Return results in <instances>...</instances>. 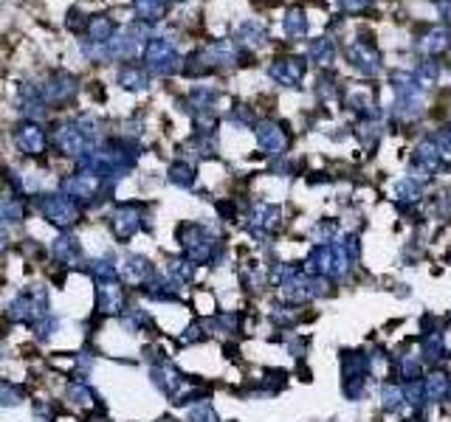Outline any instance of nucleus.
Segmentation results:
<instances>
[{
  "mask_svg": "<svg viewBox=\"0 0 451 422\" xmlns=\"http://www.w3.org/2000/svg\"><path fill=\"white\" fill-rule=\"evenodd\" d=\"M48 313H51V293L40 282L25 285L17 296H12L6 301V307H3L6 321L9 324H20V326H34Z\"/></svg>",
  "mask_w": 451,
  "mask_h": 422,
  "instance_id": "f257e3e1",
  "label": "nucleus"
},
{
  "mask_svg": "<svg viewBox=\"0 0 451 422\" xmlns=\"http://www.w3.org/2000/svg\"><path fill=\"white\" fill-rule=\"evenodd\" d=\"M110 189H113V184H107V180H102L99 175L85 172V169H79L74 175H65L63 184H59V192H63L68 200L79 203L82 208L102 200V195H110Z\"/></svg>",
  "mask_w": 451,
  "mask_h": 422,
  "instance_id": "f03ea898",
  "label": "nucleus"
},
{
  "mask_svg": "<svg viewBox=\"0 0 451 422\" xmlns=\"http://www.w3.org/2000/svg\"><path fill=\"white\" fill-rule=\"evenodd\" d=\"M178 243L184 248V256L189 262L206 265L212 262L218 254V236L200 223H184L178 225Z\"/></svg>",
  "mask_w": 451,
  "mask_h": 422,
  "instance_id": "7ed1b4c3",
  "label": "nucleus"
},
{
  "mask_svg": "<svg viewBox=\"0 0 451 422\" xmlns=\"http://www.w3.org/2000/svg\"><path fill=\"white\" fill-rule=\"evenodd\" d=\"M34 206L40 211V217L48 225L59 228V231H68V228H74L82 220V206L68 200L63 192H59V195H37Z\"/></svg>",
  "mask_w": 451,
  "mask_h": 422,
  "instance_id": "20e7f679",
  "label": "nucleus"
},
{
  "mask_svg": "<svg viewBox=\"0 0 451 422\" xmlns=\"http://www.w3.org/2000/svg\"><path fill=\"white\" fill-rule=\"evenodd\" d=\"M144 68L156 76H172L180 68V56L175 51V43L167 37H149L144 43Z\"/></svg>",
  "mask_w": 451,
  "mask_h": 422,
  "instance_id": "39448f33",
  "label": "nucleus"
},
{
  "mask_svg": "<svg viewBox=\"0 0 451 422\" xmlns=\"http://www.w3.org/2000/svg\"><path fill=\"white\" fill-rule=\"evenodd\" d=\"M147 228V217H144V206L130 200V203H118L110 214V231L116 236V243H130V239Z\"/></svg>",
  "mask_w": 451,
  "mask_h": 422,
  "instance_id": "423d86ee",
  "label": "nucleus"
},
{
  "mask_svg": "<svg viewBox=\"0 0 451 422\" xmlns=\"http://www.w3.org/2000/svg\"><path fill=\"white\" fill-rule=\"evenodd\" d=\"M51 141H54V146H56V153L71 155V158H79L82 153H87V149L94 146V144H90V138H87V133L82 130L79 118H76V122H63V124H56Z\"/></svg>",
  "mask_w": 451,
  "mask_h": 422,
  "instance_id": "0eeeda50",
  "label": "nucleus"
},
{
  "mask_svg": "<svg viewBox=\"0 0 451 422\" xmlns=\"http://www.w3.org/2000/svg\"><path fill=\"white\" fill-rule=\"evenodd\" d=\"M76 90H79L76 76L68 74V71H54L45 79V85H40V93H43V99H45L48 107H65V104H71L74 96H76Z\"/></svg>",
  "mask_w": 451,
  "mask_h": 422,
  "instance_id": "6e6552de",
  "label": "nucleus"
},
{
  "mask_svg": "<svg viewBox=\"0 0 451 422\" xmlns=\"http://www.w3.org/2000/svg\"><path fill=\"white\" fill-rule=\"evenodd\" d=\"M14 144L23 155L28 158H43L45 155V149H48V135L43 130V124L32 122V118H23V122L14 127Z\"/></svg>",
  "mask_w": 451,
  "mask_h": 422,
  "instance_id": "1a4fd4ad",
  "label": "nucleus"
},
{
  "mask_svg": "<svg viewBox=\"0 0 451 422\" xmlns=\"http://www.w3.org/2000/svg\"><path fill=\"white\" fill-rule=\"evenodd\" d=\"M127 287L122 282L96 285V315L99 318H118L127 310Z\"/></svg>",
  "mask_w": 451,
  "mask_h": 422,
  "instance_id": "9d476101",
  "label": "nucleus"
},
{
  "mask_svg": "<svg viewBox=\"0 0 451 422\" xmlns=\"http://www.w3.org/2000/svg\"><path fill=\"white\" fill-rule=\"evenodd\" d=\"M48 254H51V259H54L56 265H65L68 270L85 267V248H82V243H79V236L71 234V231H63V234H59L54 243H51Z\"/></svg>",
  "mask_w": 451,
  "mask_h": 422,
  "instance_id": "9b49d317",
  "label": "nucleus"
},
{
  "mask_svg": "<svg viewBox=\"0 0 451 422\" xmlns=\"http://www.w3.org/2000/svg\"><path fill=\"white\" fill-rule=\"evenodd\" d=\"M118 276H122V285L125 287H133V290H141L149 279L156 276V267L144 254H127L118 265Z\"/></svg>",
  "mask_w": 451,
  "mask_h": 422,
  "instance_id": "f8f14e48",
  "label": "nucleus"
},
{
  "mask_svg": "<svg viewBox=\"0 0 451 422\" xmlns=\"http://www.w3.org/2000/svg\"><path fill=\"white\" fill-rule=\"evenodd\" d=\"M149 380H153V386L161 391L164 397L175 400L180 395V388H184V372H180L172 360H158V364L149 369Z\"/></svg>",
  "mask_w": 451,
  "mask_h": 422,
  "instance_id": "ddd939ff",
  "label": "nucleus"
},
{
  "mask_svg": "<svg viewBox=\"0 0 451 422\" xmlns=\"http://www.w3.org/2000/svg\"><path fill=\"white\" fill-rule=\"evenodd\" d=\"M347 56H350V65L355 71H361L364 76H375L381 74V54L375 51V45L364 43V40H358L347 48Z\"/></svg>",
  "mask_w": 451,
  "mask_h": 422,
  "instance_id": "4468645a",
  "label": "nucleus"
},
{
  "mask_svg": "<svg viewBox=\"0 0 451 422\" xmlns=\"http://www.w3.org/2000/svg\"><path fill=\"white\" fill-rule=\"evenodd\" d=\"M65 400L68 403H74L76 408H90V411H105V403H102V397L96 395V388L90 386L87 380H76V377H71L68 380V386H65Z\"/></svg>",
  "mask_w": 451,
  "mask_h": 422,
  "instance_id": "2eb2a0df",
  "label": "nucleus"
},
{
  "mask_svg": "<svg viewBox=\"0 0 451 422\" xmlns=\"http://www.w3.org/2000/svg\"><path fill=\"white\" fill-rule=\"evenodd\" d=\"M271 79L285 85V87H296L305 76V63L302 59H293V56H285V59H277V63H271L268 68Z\"/></svg>",
  "mask_w": 451,
  "mask_h": 422,
  "instance_id": "dca6fc26",
  "label": "nucleus"
},
{
  "mask_svg": "<svg viewBox=\"0 0 451 422\" xmlns=\"http://www.w3.org/2000/svg\"><path fill=\"white\" fill-rule=\"evenodd\" d=\"M17 104H20V113H23L25 118H32V122L43 118L45 110H48V104H45V99H43V93H40V87L32 85V82L20 85V90H17Z\"/></svg>",
  "mask_w": 451,
  "mask_h": 422,
  "instance_id": "f3484780",
  "label": "nucleus"
},
{
  "mask_svg": "<svg viewBox=\"0 0 451 422\" xmlns=\"http://www.w3.org/2000/svg\"><path fill=\"white\" fill-rule=\"evenodd\" d=\"M257 141L265 155H282L288 146V135L277 122H262L257 127Z\"/></svg>",
  "mask_w": 451,
  "mask_h": 422,
  "instance_id": "a211bd4d",
  "label": "nucleus"
},
{
  "mask_svg": "<svg viewBox=\"0 0 451 422\" xmlns=\"http://www.w3.org/2000/svg\"><path fill=\"white\" fill-rule=\"evenodd\" d=\"M85 274L94 279L96 285H110V282H122V276H118V262L105 254V256H96V259H90L85 265Z\"/></svg>",
  "mask_w": 451,
  "mask_h": 422,
  "instance_id": "6ab92c4d",
  "label": "nucleus"
},
{
  "mask_svg": "<svg viewBox=\"0 0 451 422\" xmlns=\"http://www.w3.org/2000/svg\"><path fill=\"white\" fill-rule=\"evenodd\" d=\"M116 82H118V87H125V90H133V93H138V90H147V85H149V71H147L144 65H133V63H127V65L118 68Z\"/></svg>",
  "mask_w": 451,
  "mask_h": 422,
  "instance_id": "aec40b11",
  "label": "nucleus"
},
{
  "mask_svg": "<svg viewBox=\"0 0 451 422\" xmlns=\"http://www.w3.org/2000/svg\"><path fill=\"white\" fill-rule=\"evenodd\" d=\"M268 40V32H265V25L260 20H246V23H240L237 28V45L240 48H262Z\"/></svg>",
  "mask_w": 451,
  "mask_h": 422,
  "instance_id": "412c9836",
  "label": "nucleus"
},
{
  "mask_svg": "<svg viewBox=\"0 0 451 422\" xmlns=\"http://www.w3.org/2000/svg\"><path fill=\"white\" fill-rule=\"evenodd\" d=\"M118 321H122V326L133 335L136 333H156V321L144 307H127L122 315H118Z\"/></svg>",
  "mask_w": 451,
  "mask_h": 422,
  "instance_id": "4be33fe9",
  "label": "nucleus"
},
{
  "mask_svg": "<svg viewBox=\"0 0 451 422\" xmlns=\"http://www.w3.org/2000/svg\"><path fill=\"white\" fill-rule=\"evenodd\" d=\"M277 225H280V208L271 206V203H260L251 214V231L265 234V231H274Z\"/></svg>",
  "mask_w": 451,
  "mask_h": 422,
  "instance_id": "5701e85b",
  "label": "nucleus"
},
{
  "mask_svg": "<svg viewBox=\"0 0 451 422\" xmlns=\"http://www.w3.org/2000/svg\"><path fill=\"white\" fill-rule=\"evenodd\" d=\"M28 400V388L17 380H9V377H0V406L3 408H17Z\"/></svg>",
  "mask_w": 451,
  "mask_h": 422,
  "instance_id": "b1692460",
  "label": "nucleus"
},
{
  "mask_svg": "<svg viewBox=\"0 0 451 422\" xmlns=\"http://www.w3.org/2000/svg\"><path fill=\"white\" fill-rule=\"evenodd\" d=\"M25 223V203L20 197H3L0 200V228H12V225H20Z\"/></svg>",
  "mask_w": 451,
  "mask_h": 422,
  "instance_id": "393cba45",
  "label": "nucleus"
},
{
  "mask_svg": "<svg viewBox=\"0 0 451 422\" xmlns=\"http://www.w3.org/2000/svg\"><path fill=\"white\" fill-rule=\"evenodd\" d=\"M206 56L212 59V65H234L240 59V51H237V43L234 40H218L206 48Z\"/></svg>",
  "mask_w": 451,
  "mask_h": 422,
  "instance_id": "a878e982",
  "label": "nucleus"
},
{
  "mask_svg": "<svg viewBox=\"0 0 451 422\" xmlns=\"http://www.w3.org/2000/svg\"><path fill=\"white\" fill-rule=\"evenodd\" d=\"M87 34H90V43H94V45H105V43H110V40L116 37V23H113L107 14L90 17Z\"/></svg>",
  "mask_w": 451,
  "mask_h": 422,
  "instance_id": "bb28decb",
  "label": "nucleus"
},
{
  "mask_svg": "<svg viewBox=\"0 0 451 422\" xmlns=\"http://www.w3.org/2000/svg\"><path fill=\"white\" fill-rule=\"evenodd\" d=\"M167 180H169L172 186H178V189H192L195 180H198V175H195V166H192V164H187V161H172L169 169H167Z\"/></svg>",
  "mask_w": 451,
  "mask_h": 422,
  "instance_id": "cd10ccee",
  "label": "nucleus"
},
{
  "mask_svg": "<svg viewBox=\"0 0 451 422\" xmlns=\"http://www.w3.org/2000/svg\"><path fill=\"white\" fill-rule=\"evenodd\" d=\"M167 276L175 285H189L195 279V265L187 256H169L167 259Z\"/></svg>",
  "mask_w": 451,
  "mask_h": 422,
  "instance_id": "c85d7f7f",
  "label": "nucleus"
},
{
  "mask_svg": "<svg viewBox=\"0 0 451 422\" xmlns=\"http://www.w3.org/2000/svg\"><path fill=\"white\" fill-rule=\"evenodd\" d=\"M448 45H451V32H448V28H443V25H440V28H432V32L423 37V43H420L423 54H429V56L445 54Z\"/></svg>",
  "mask_w": 451,
  "mask_h": 422,
  "instance_id": "c756f323",
  "label": "nucleus"
},
{
  "mask_svg": "<svg viewBox=\"0 0 451 422\" xmlns=\"http://www.w3.org/2000/svg\"><path fill=\"white\" fill-rule=\"evenodd\" d=\"M167 3L169 0H133V9L141 23H158L167 12Z\"/></svg>",
  "mask_w": 451,
  "mask_h": 422,
  "instance_id": "7c9ffc66",
  "label": "nucleus"
},
{
  "mask_svg": "<svg viewBox=\"0 0 451 422\" xmlns=\"http://www.w3.org/2000/svg\"><path fill=\"white\" fill-rule=\"evenodd\" d=\"M308 56L313 59V63H319V65H330L336 59V43L330 37H319V40H313L308 45Z\"/></svg>",
  "mask_w": 451,
  "mask_h": 422,
  "instance_id": "2f4dec72",
  "label": "nucleus"
},
{
  "mask_svg": "<svg viewBox=\"0 0 451 422\" xmlns=\"http://www.w3.org/2000/svg\"><path fill=\"white\" fill-rule=\"evenodd\" d=\"M282 32H285L288 37H305V34H308V17H305V12H302V9L285 12V17H282Z\"/></svg>",
  "mask_w": 451,
  "mask_h": 422,
  "instance_id": "473e14b6",
  "label": "nucleus"
},
{
  "mask_svg": "<svg viewBox=\"0 0 451 422\" xmlns=\"http://www.w3.org/2000/svg\"><path fill=\"white\" fill-rule=\"evenodd\" d=\"M59 324H63V321H59V315H54V313H48L45 318H40L32 329H34V341L37 344H48L56 333H59Z\"/></svg>",
  "mask_w": 451,
  "mask_h": 422,
  "instance_id": "72a5a7b5",
  "label": "nucleus"
},
{
  "mask_svg": "<svg viewBox=\"0 0 451 422\" xmlns=\"http://www.w3.org/2000/svg\"><path fill=\"white\" fill-rule=\"evenodd\" d=\"M32 411H34V422H56V417L63 414L56 400H34Z\"/></svg>",
  "mask_w": 451,
  "mask_h": 422,
  "instance_id": "f704fd0d",
  "label": "nucleus"
},
{
  "mask_svg": "<svg viewBox=\"0 0 451 422\" xmlns=\"http://www.w3.org/2000/svg\"><path fill=\"white\" fill-rule=\"evenodd\" d=\"M417 164H420V169H437L440 166V149L432 141H423L417 146Z\"/></svg>",
  "mask_w": 451,
  "mask_h": 422,
  "instance_id": "c9c22d12",
  "label": "nucleus"
},
{
  "mask_svg": "<svg viewBox=\"0 0 451 422\" xmlns=\"http://www.w3.org/2000/svg\"><path fill=\"white\" fill-rule=\"evenodd\" d=\"M434 79H437V65H434V63H423V65L415 71V82H417L420 87H432Z\"/></svg>",
  "mask_w": 451,
  "mask_h": 422,
  "instance_id": "e433bc0d",
  "label": "nucleus"
},
{
  "mask_svg": "<svg viewBox=\"0 0 451 422\" xmlns=\"http://www.w3.org/2000/svg\"><path fill=\"white\" fill-rule=\"evenodd\" d=\"M189 422H218V414L209 403H200L189 411Z\"/></svg>",
  "mask_w": 451,
  "mask_h": 422,
  "instance_id": "4c0bfd02",
  "label": "nucleus"
},
{
  "mask_svg": "<svg viewBox=\"0 0 451 422\" xmlns=\"http://www.w3.org/2000/svg\"><path fill=\"white\" fill-rule=\"evenodd\" d=\"M87 23H90V17H85L79 9H71V12H68V20H65L68 32H74V34H79V32H87Z\"/></svg>",
  "mask_w": 451,
  "mask_h": 422,
  "instance_id": "58836bf2",
  "label": "nucleus"
},
{
  "mask_svg": "<svg viewBox=\"0 0 451 422\" xmlns=\"http://www.w3.org/2000/svg\"><path fill=\"white\" fill-rule=\"evenodd\" d=\"M339 3H342V9L347 14H361V12H367L375 0H339Z\"/></svg>",
  "mask_w": 451,
  "mask_h": 422,
  "instance_id": "ea45409f",
  "label": "nucleus"
},
{
  "mask_svg": "<svg viewBox=\"0 0 451 422\" xmlns=\"http://www.w3.org/2000/svg\"><path fill=\"white\" fill-rule=\"evenodd\" d=\"M395 195H403V200H415L420 192H417L415 184H409V180H401V184L395 186Z\"/></svg>",
  "mask_w": 451,
  "mask_h": 422,
  "instance_id": "a19ab883",
  "label": "nucleus"
},
{
  "mask_svg": "<svg viewBox=\"0 0 451 422\" xmlns=\"http://www.w3.org/2000/svg\"><path fill=\"white\" fill-rule=\"evenodd\" d=\"M206 335H203V329H200V324H192L189 329H187V333H184V338H180V341H184V344H198V341H203Z\"/></svg>",
  "mask_w": 451,
  "mask_h": 422,
  "instance_id": "79ce46f5",
  "label": "nucleus"
},
{
  "mask_svg": "<svg viewBox=\"0 0 451 422\" xmlns=\"http://www.w3.org/2000/svg\"><path fill=\"white\" fill-rule=\"evenodd\" d=\"M437 144H440L443 153H445V149H451V127H445V130L437 133Z\"/></svg>",
  "mask_w": 451,
  "mask_h": 422,
  "instance_id": "37998d69",
  "label": "nucleus"
},
{
  "mask_svg": "<svg viewBox=\"0 0 451 422\" xmlns=\"http://www.w3.org/2000/svg\"><path fill=\"white\" fill-rule=\"evenodd\" d=\"M432 397H440V391L445 388V380H440V375H434V380H432Z\"/></svg>",
  "mask_w": 451,
  "mask_h": 422,
  "instance_id": "c03bdc74",
  "label": "nucleus"
},
{
  "mask_svg": "<svg viewBox=\"0 0 451 422\" xmlns=\"http://www.w3.org/2000/svg\"><path fill=\"white\" fill-rule=\"evenodd\" d=\"M6 251H9V234H6V228H0V256Z\"/></svg>",
  "mask_w": 451,
  "mask_h": 422,
  "instance_id": "a18cd8bd",
  "label": "nucleus"
},
{
  "mask_svg": "<svg viewBox=\"0 0 451 422\" xmlns=\"http://www.w3.org/2000/svg\"><path fill=\"white\" fill-rule=\"evenodd\" d=\"M0 364H3V349H0Z\"/></svg>",
  "mask_w": 451,
  "mask_h": 422,
  "instance_id": "49530a36",
  "label": "nucleus"
}]
</instances>
